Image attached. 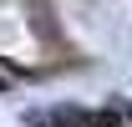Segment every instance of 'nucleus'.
<instances>
[{"instance_id": "f257e3e1", "label": "nucleus", "mask_w": 132, "mask_h": 127, "mask_svg": "<svg viewBox=\"0 0 132 127\" xmlns=\"http://www.w3.org/2000/svg\"><path fill=\"white\" fill-rule=\"evenodd\" d=\"M0 92H5V76H0Z\"/></svg>"}, {"instance_id": "f03ea898", "label": "nucleus", "mask_w": 132, "mask_h": 127, "mask_svg": "<svg viewBox=\"0 0 132 127\" xmlns=\"http://www.w3.org/2000/svg\"><path fill=\"white\" fill-rule=\"evenodd\" d=\"M127 117H132V107H127Z\"/></svg>"}]
</instances>
